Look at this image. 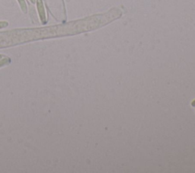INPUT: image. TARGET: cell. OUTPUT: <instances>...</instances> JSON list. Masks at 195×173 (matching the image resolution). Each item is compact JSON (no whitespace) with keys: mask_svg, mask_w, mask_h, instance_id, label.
I'll use <instances>...</instances> for the list:
<instances>
[{"mask_svg":"<svg viewBox=\"0 0 195 173\" xmlns=\"http://www.w3.org/2000/svg\"><path fill=\"white\" fill-rule=\"evenodd\" d=\"M37 7H38V13H39L40 18H41V21H45L46 15H45V11H44V4H43L42 0H37Z\"/></svg>","mask_w":195,"mask_h":173,"instance_id":"obj_1","label":"cell"},{"mask_svg":"<svg viewBox=\"0 0 195 173\" xmlns=\"http://www.w3.org/2000/svg\"><path fill=\"white\" fill-rule=\"evenodd\" d=\"M191 105H192L193 107H195V100H194L192 102H191Z\"/></svg>","mask_w":195,"mask_h":173,"instance_id":"obj_4","label":"cell"},{"mask_svg":"<svg viewBox=\"0 0 195 173\" xmlns=\"http://www.w3.org/2000/svg\"><path fill=\"white\" fill-rule=\"evenodd\" d=\"M18 3H19L20 6H21V9L23 12L25 13L27 12V5H26V2L24 0H18Z\"/></svg>","mask_w":195,"mask_h":173,"instance_id":"obj_2","label":"cell"},{"mask_svg":"<svg viewBox=\"0 0 195 173\" xmlns=\"http://www.w3.org/2000/svg\"><path fill=\"white\" fill-rule=\"evenodd\" d=\"M8 26V22L6 21H0V28H3V27Z\"/></svg>","mask_w":195,"mask_h":173,"instance_id":"obj_3","label":"cell"},{"mask_svg":"<svg viewBox=\"0 0 195 173\" xmlns=\"http://www.w3.org/2000/svg\"><path fill=\"white\" fill-rule=\"evenodd\" d=\"M32 3H35V0H30Z\"/></svg>","mask_w":195,"mask_h":173,"instance_id":"obj_5","label":"cell"}]
</instances>
